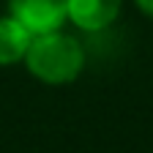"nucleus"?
Instances as JSON below:
<instances>
[{"label":"nucleus","instance_id":"f257e3e1","mask_svg":"<svg viewBox=\"0 0 153 153\" xmlns=\"http://www.w3.org/2000/svg\"><path fill=\"white\" fill-rule=\"evenodd\" d=\"M85 47L76 36L60 30L38 33L25 52L27 71L44 85H68L85 71Z\"/></svg>","mask_w":153,"mask_h":153},{"label":"nucleus","instance_id":"f03ea898","mask_svg":"<svg viewBox=\"0 0 153 153\" xmlns=\"http://www.w3.org/2000/svg\"><path fill=\"white\" fill-rule=\"evenodd\" d=\"M8 14L33 36L60 30L66 16V0H8Z\"/></svg>","mask_w":153,"mask_h":153},{"label":"nucleus","instance_id":"7ed1b4c3","mask_svg":"<svg viewBox=\"0 0 153 153\" xmlns=\"http://www.w3.org/2000/svg\"><path fill=\"white\" fill-rule=\"evenodd\" d=\"M123 0H66V16L82 33H104L120 16Z\"/></svg>","mask_w":153,"mask_h":153},{"label":"nucleus","instance_id":"20e7f679","mask_svg":"<svg viewBox=\"0 0 153 153\" xmlns=\"http://www.w3.org/2000/svg\"><path fill=\"white\" fill-rule=\"evenodd\" d=\"M33 33L22 27L11 14L0 16V66H16L25 60Z\"/></svg>","mask_w":153,"mask_h":153},{"label":"nucleus","instance_id":"39448f33","mask_svg":"<svg viewBox=\"0 0 153 153\" xmlns=\"http://www.w3.org/2000/svg\"><path fill=\"white\" fill-rule=\"evenodd\" d=\"M137 3V8L148 16V19H153V0H134Z\"/></svg>","mask_w":153,"mask_h":153}]
</instances>
